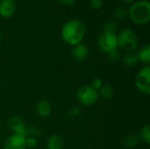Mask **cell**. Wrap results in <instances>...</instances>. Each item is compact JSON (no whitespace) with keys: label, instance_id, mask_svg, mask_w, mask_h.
I'll list each match as a JSON object with an SVG mask.
<instances>
[{"label":"cell","instance_id":"obj_12","mask_svg":"<svg viewBox=\"0 0 150 149\" xmlns=\"http://www.w3.org/2000/svg\"><path fill=\"white\" fill-rule=\"evenodd\" d=\"M64 141L59 134H52L47 141V149H63Z\"/></svg>","mask_w":150,"mask_h":149},{"label":"cell","instance_id":"obj_3","mask_svg":"<svg viewBox=\"0 0 150 149\" xmlns=\"http://www.w3.org/2000/svg\"><path fill=\"white\" fill-rule=\"evenodd\" d=\"M118 47L127 51L134 52L139 45V39L137 34L131 29L126 28L121 30L117 34Z\"/></svg>","mask_w":150,"mask_h":149},{"label":"cell","instance_id":"obj_8","mask_svg":"<svg viewBox=\"0 0 150 149\" xmlns=\"http://www.w3.org/2000/svg\"><path fill=\"white\" fill-rule=\"evenodd\" d=\"M9 126L14 134H18L26 137V130L27 127L25 126L23 119L18 116H13L9 119Z\"/></svg>","mask_w":150,"mask_h":149},{"label":"cell","instance_id":"obj_2","mask_svg":"<svg viewBox=\"0 0 150 149\" xmlns=\"http://www.w3.org/2000/svg\"><path fill=\"white\" fill-rule=\"evenodd\" d=\"M128 17L133 23L143 25L150 20V3L148 0H140L133 3L127 10Z\"/></svg>","mask_w":150,"mask_h":149},{"label":"cell","instance_id":"obj_16","mask_svg":"<svg viewBox=\"0 0 150 149\" xmlns=\"http://www.w3.org/2000/svg\"><path fill=\"white\" fill-rule=\"evenodd\" d=\"M139 138L136 136V135H133V134H130V135H127L124 141H123V144L126 148H135L136 146H138L139 144Z\"/></svg>","mask_w":150,"mask_h":149},{"label":"cell","instance_id":"obj_15","mask_svg":"<svg viewBox=\"0 0 150 149\" xmlns=\"http://www.w3.org/2000/svg\"><path fill=\"white\" fill-rule=\"evenodd\" d=\"M98 95L105 100H111L114 97V91L110 85H103L98 90Z\"/></svg>","mask_w":150,"mask_h":149},{"label":"cell","instance_id":"obj_20","mask_svg":"<svg viewBox=\"0 0 150 149\" xmlns=\"http://www.w3.org/2000/svg\"><path fill=\"white\" fill-rule=\"evenodd\" d=\"M38 145V140L35 137H25V146L29 148H35Z\"/></svg>","mask_w":150,"mask_h":149},{"label":"cell","instance_id":"obj_19","mask_svg":"<svg viewBox=\"0 0 150 149\" xmlns=\"http://www.w3.org/2000/svg\"><path fill=\"white\" fill-rule=\"evenodd\" d=\"M118 30V25L114 21H108L105 23L103 26V32H110V33H116Z\"/></svg>","mask_w":150,"mask_h":149},{"label":"cell","instance_id":"obj_6","mask_svg":"<svg viewBox=\"0 0 150 149\" xmlns=\"http://www.w3.org/2000/svg\"><path fill=\"white\" fill-rule=\"evenodd\" d=\"M98 45L101 51L107 54L118 49L117 34L110 32L101 33L98 40Z\"/></svg>","mask_w":150,"mask_h":149},{"label":"cell","instance_id":"obj_5","mask_svg":"<svg viewBox=\"0 0 150 149\" xmlns=\"http://www.w3.org/2000/svg\"><path fill=\"white\" fill-rule=\"evenodd\" d=\"M135 87L143 95L150 94V67L142 68L135 77Z\"/></svg>","mask_w":150,"mask_h":149},{"label":"cell","instance_id":"obj_10","mask_svg":"<svg viewBox=\"0 0 150 149\" xmlns=\"http://www.w3.org/2000/svg\"><path fill=\"white\" fill-rule=\"evenodd\" d=\"M71 54L73 58L76 61H84L89 54V49L87 46L83 43H79L76 46H73L71 50Z\"/></svg>","mask_w":150,"mask_h":149},{"label":"cell","instance_id":"obj_21","mask_svg":"<svg viewBox=\"0 0 150 149\" xmlns=\"http://www.w3.org/2000/svg\"><path fill=\"white\" fill-rule=\"evenodd\" d=\"M108 55H109V61L112 63H116L120 60V52L118 51V49L109 53Z\"/></svg>","mask_w":150,"mask_h":149},{"label":"cell","instance_id":"obj_13","mask_svg":"<svg viewBox=\"0 0 150 149\" xmlns=\"http://www.w3.org/2000/svg\"><path fill=\"white\" fill-rule=\"evenodd\" d=\"M138 61L146 66H149L150 63V45L146 44L142 47H141L136 53Z\"/></svg>","mask_w":150,"mask_h":149},{"label":"cell","instance_id":"obj_1","mask_svg":"<svg viewBox=\"0 0 150 149\" xmlns=\"http://www.w3.org/2000/svg\"><path fill=\"white\" fill-rule=\"evenodd\" d=\"M86 32L84 23L79 19H70L62 27L61 36L63 41L70 46L82 43Z\"/></svg>","mask_w":150,"mask_h":149},{"label":"cell","instance_id":"obj_24","mask_svg":"<svg viewBox=\"0 0 150 149\" xmlns=\"http://www.w3.org/2000/svg\"><path fill=\"white\" fill-rule=\"evenodd\" d=\"M59 1L65 5H72L76 2V0H59Z\"/></svg>","mask_w":150,"mask_h":149},{"label":"cell","instance_id":"obj_22","mask_svg":"<svg viewBox=\"0 0 150 149\" xmlns=\"http://www.w3.org/2000/svg\"><path fill=\"white\" fill-rule=\"evenodd\" d=\"M104 84H103V81L100 79V78H98V77H96V78H94L92 81H91V86L93 88V89H95L96 90H100V88L103 86Z\"/></svg>","mask_w":150,"mask_h":149},{"label":"cell","instance_id":"obj_17","mask_svg":"<svg viewBox=\"0 0 150 149\" xmlns=\"http://www.w3.org/2000/svg\"><path fill=\"white\" fill-rule=\"evenodd\" d=\"M139 140L143 141L146 144L150 143V125H145L142 127L139 133Z\"/></svg>","mask_w":150,"mask_h":149},{"label":"cell","instance_id":"obj_26","mask_svg":"<svg viewBox=\"0 0 150 149\" xmlns=\"http://www.w3.org/2000/svg\"><path fill=\"white\" fill-rule=\"evenodd\" d=\"M2 40V34H1V32H0V41Z\"/></svg>","mask_w":150,"mask_h":149},{"label":"cell","instance_id":"obj_11","mask_svg":"<svg viewBox=\"0 0 150 149\" xmlns=\"http://www.w3.org/2000/svg\"><path fill=\"white\" fill-rule=\"evenodd\" d=\"M35 111H36V113L40 117L47 118L52 112V105H51V104L48 101H47L45 99H42V100L39 101L36 104Z\"/></svg>","mask_w":150,"mask_h":149},{"label":"cell","instance_id":"obj_7","mask_svg":"<svg viewBox=\"0 0 150 149\" xmlns=\"http://www.w3.org/2000/svg\"><path fill=\"white\" fill-rule=\"evenodd\" d=\"M25 137L12 133L4 141L3 149H25Z\"/></svg>","mask_w":150,"mask_h":149},{"label":"cell","instance_id":"obj_23","mask_svg":"<svg viewBox=\"0 0 150 149\" xmlns=\"http://www.w3.org/2000/svg\"><path fill=\"white\" fill-rule=\"evenodd\" d=\"M90 4L93 9L98 10L103 6V0H91Z\"/></svg>","mask_w":150,"mask_h":149},{"label":"cell","instance_id":"obj_14","mask_svg":"<svg viewBox=\"0 0 150 149\" xmlns=\"http://www.w3.org/2000/svg\"><path fill=\"white\" fill-rule=\"evenodd\" d=\"M138 61L136 53L134 52H127L123 58V63L127 67H134L138 63Z\"/></svg>","mask_w":150,"mask_h":149},{"label":"cell","instance_id":"obj_25","mask_svg":"<svg viewBox=\"0 0 150 149\" xmlns=\"http://www.w3.org/2000/svg\"><path fill=\"white\" fill-rule=\"evenodd\" d=\"M120 1L124 3V4H132L134 0H120Z\"/></svg>","mask_w":150,"mask_h":149},{"label":"cell","instance_id":"obj_18","mask_svg":"<svg viewBox=\"0 0 150 149\" xmlns=\"http://www.w3.org/2000/svg\"><path fill=\"white\" fill-rule=\"evenodd\" d=\"M113 14L115 16V18L117 19H120V20H123V19H126L127 17H128V13H127V9L122 5H120V6H117L114 11H113Z\"/></svg>","mask_w":150,"mask_h":149},{"label":"cell","instance_id":"obj_9","mask_svg":"<svg viewBox=\"0 0 150 149\" xmlns=\"http://www.w3.org/2000/svg\"><path fill=\"white\" fill-rule=\"evenodd\" d=\"M14 0H0V17L3 18H11L16 11Z\"/></svg>","mask_w":150,"mask_h":149},{"label":"cell","instance_id":"obj_4","mask_svg":"<svg viewBox=\"0 0 150 149\" xmlns=\"http://www.w3.org/2000/svg\"><path fill=\"white\" fill-rule=\"evenodd\" d=\"M76 97L77 102L83 106H91L95 105L99 97L98 91L91 85H84L76 90Z\"/></svg>","mask_w":150,"mask_h":149}]
</instances>
